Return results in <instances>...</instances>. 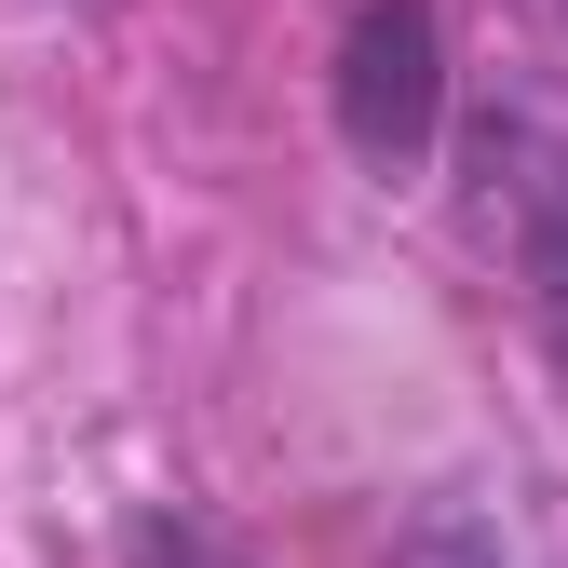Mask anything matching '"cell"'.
<instances>
[{
	"label": "cell",
	"instance_id": "cell-1",
	"mask_svg": "<svg viewBox=\"0 0 568 568\" xmlns=\"http://www.w3.org/2000/svg\"><path fill=\"white\" fill-rule=\"evenodd\" d=\"M460 163H474V231H487V257L515 271L528 325L568 352V122L555 109H487Z\"/></svg>",
	"mask_w": 568,
	"mask_h": 568
},
{
	"label": "cell",
	"instance_id": "cell-3",
	"mask_svg": "<svg viewBox=\"0 0 568 568\" xmlns=\"http://www.w3.org/2000/svg\"><path fill=\"white\" fill-rule=\"evenodd\" d=\"M393 568H528V541H515V515H501V501L447 487V501H419V515H406Z\"/></svg>",
	"mask_w": 568,
	"mask_h": 568
},
{
	"label": "cell",
	"instance_id": "cell-2",
	"mask_svg": "<svg viewBox=\"0 0 568 568\" xmlns=\"http://www.w3.org/2000/svg\"><path fill=\"white\" fill-rule=\"evenodd\" d=\"M434 122H447V28H434V0H366L352 41H338V135L366 163H419Z\"/></svg>",
	"mask_w": 568,
	"mask_h": 568
},
{
	"label": "cell",
	"instance_id": "cell-4",
	"mask_svg": "<svg viewBox=\"0 0 568 568\" xmlns=\"http://www.w3.org/2000/svg\"><path fill=\"white\" fill-rule=\"evenodd\" d=\"M135 568H244V555L203 528V515H150V528H135Z\"/></svg>",
	"mask_w": 568,
	"mask_h": 568
}]
</instances>
